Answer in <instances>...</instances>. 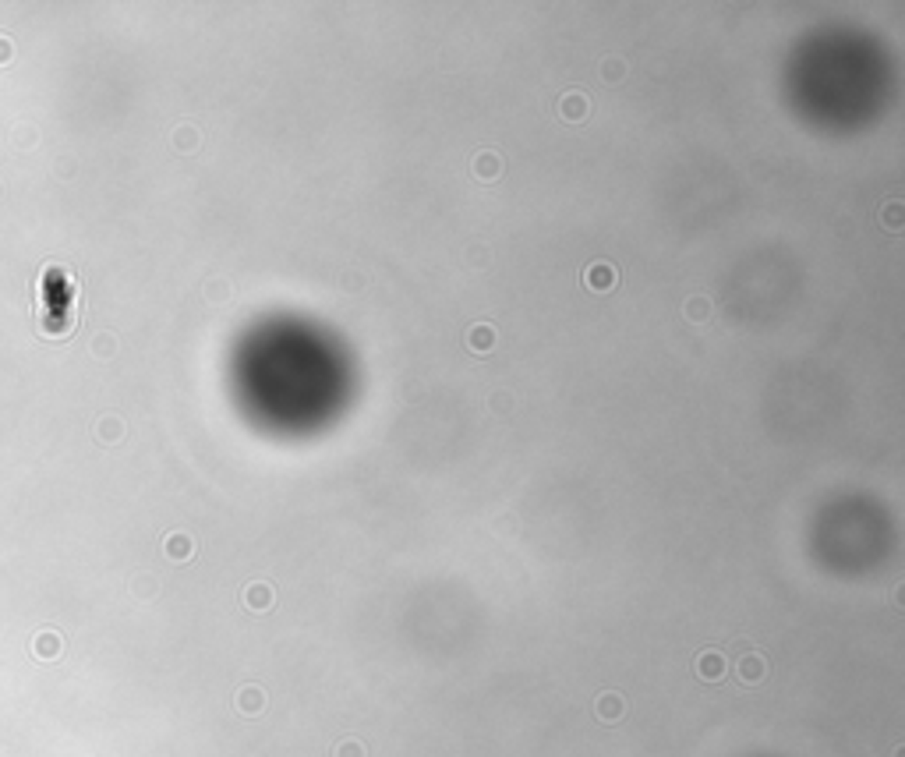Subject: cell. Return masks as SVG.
Listing matches in <instances>:
<instances>
[{"label":"cell","mask_w":905,"mask_h":757,"mask_svg":"<svg viewBox=\"0 0 905 757\" xmlns=\"http://www.w3.org/2000/svg\"><path fill=\"white\" fill-rule=\"evenodd\" d=\"M237 704H241V711H244V715H258V711H262V704H265V694H262V690H255V686H244Z\"/></svg>","instance_id":"277c9868"},{"label":"cell","mask_w":905,"mask_h":757,"mask_svg":"<svg viewBox=\"0 0 905 757\" xmlns=\"http://www.w3.org/2000/svg\"><path fill=\"white\" fill-rule=\"evenodd\" d=\"M474 170H478L481 177H495V174H499V159H495L492 152H481V156L474 159Z\"/></svg>","instance_id":"9c48e42d"},{"label":"cell","mask_w":905,"mask_h":757,"mask_svg":"<svg viewBox=\"0 0 905 757\" xmlns=\"http://www.w3.org/2000/svg\"><path fill=\"white\" fill-rule=\"evenodd\" d=\"M336 757H365V753H361V743L347 739V743H340V746H336Z\"/></svg>","instance_id":"8fae6325"},{"label":"cell","mask_w":905,"mask_h":757,"mask_svg":"<svg viewBox=\"0 0 905 757\" xmlns=\"http://www.w3.org/2000/svg\"><path fill=\"white\" fill-rule=\"evenodd\" d=\"M764 672H767V662L760 658V655H746L743 662H739V676L746 679V683H757V679H764Z\"/></svg>","instance_id":"3957f363"},{"label":"cell","mask_w":905,"mask_h":757,"mask_svg":"<svg viewBox=\"0 0 905 757\" xmlns=\"http://www.w3.org/2000/svg\"><path fill=\"white\" fill-rule=\"evenodd\" d=\"M616 284V270L609 266V262H597V266H590L587 270V287H594V291H609Z\"/></svg>","instance_id":"6da1fadb"},{"label":"cell","mask_w":905,"mask_h":757,"mask_svg":"<svg viewBox=\"0 0 905 757\" xmlns=\"http://www.w3.org/2000/svg\"><path fill=\"white\" fill-rule=\"evenodd\" d=\"M166 552H170L174 559H188V552H191V542L177 535V538H170V542H166Z\"/></svg>","instance_id":"30bf717a"},{"label":"cell","mask_w":905,"mask_h":757,"mask_svg":"<svg viewBox=\"0 0 905 757\" xmlns=\"http://www.w3.org/2000/svg\"><path fill=\"white\" fill-rule=\"evenodd\" d=\"M887 223L898 226V205H887Z\"/></svg>","instance_id":"4fadbf2b"},{"label":"cell","mask_w":905,"mask_h":757,"mask_svg":"<svg viewBox=\"0 0 905 757\" xmlns=\"http://www.w3.org/2000/svg\"><path fill=\"white\" fill-rule=\"evenodd\" d=\"M697 672L704 676V679H722V672H725V658L718 655V651H704L700 658H697Z\"/></svg>","instance_id":"7a4b0ae2"},{"label":"cell","mask_w":905,"mask_h":757,"mask_svg":"<svg viewBox=\"0 0 905 757\" xmlns=\"http://www.w3.org/2000/svg\"><path fill=\"white\" fill-rule=\"evenodd\" d=\"M704 315H711V305L704 301V298H693V305H690V319H704Z\"/></svg>","instance_id":"7c38bea8"},{"label":"cell","mask_w":905,"mask_h":757,"mask_svg":"<svg viewBox=\"0 0 905 757\" xmlns=\"http://www.w3.org/2000/svg\"><path fill=\"white\" fill-rule=\"evenodd\" d=\"M583 96L580 92H569V96H562V117H569V121H576V117H583Z\"/></svg>","instance_id":"52a82bcc"},{"label":"cell","mask_w":905,"mask_h":757,"mask_svg":"<svg viewBox=\"0 0 905 757\" xmlns=\"http://www.w3.org/2000/svg\"><path fill=\"white\" fill-rule=\"evenodd\" d=\"M492 344H495V333H492L488 326H474V329H470V347H474V351H488Z\"/></svg>","instance_id":"ba28073f"},{"label":"cell","mask_w":905,"mask_h":757,"mask_svg":"<svg viewBox=\"0 0 905 757\" xmlns=\"http://www.w3.org/2000/svg\"><path fill=\"white\" fill-rule=\"evenodd\" d=\"M597 715L605 718V722L619 718V715H623V697H616V694H605V697L597 701Z\"/></svg>","instance_id":"5b68a950"},{"label":"cell","mask_w":905,"mask_h":757,"mask_svg":"<svg viewBox=\"0 0 905 757\" xmlns=\"http://www.w3.org/2000/svg\"><path fill=\"white\" fill-rule=\"evenodd\" d=\"M244 602H248L251 609H269V602H272V591H269L265 584H251V588L244 591Z\"/></svg>","instance_id":"8992f818"}]
</instances>
